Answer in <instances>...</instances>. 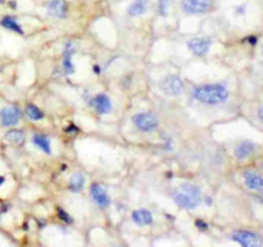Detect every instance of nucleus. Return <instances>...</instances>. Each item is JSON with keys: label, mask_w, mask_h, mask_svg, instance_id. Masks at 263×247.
Wrapping results in <instances>:
<instances>
[{"label": "nucleus", "mask_w": 263, "mask_h": 247, "mask_svg": "<svg viewBox=\"0 0 263 247\" xmlns=\"http://www.w3.org/2000/svg\"><path fill=\"white\" fill-rule=\"evenodd\" d=\"M172 200L180 208L194 210L202 203L203 195L199 187L192 183H182L172 193Z\"/></svg>", "instance_id": "f257e3e1"}, {"label": "nucleus", "mask_w": 263, "mask_h": 247, "mask_svg": "<svg viewBox=\"0 0 263 247\" xmlns=\"http://www.w3.org/2000/svg\"><path fill=\"white\" fill-rule=\"evenodd\" d=\"M193 95L195 99L204 104L218 105L229 99L230 92L223 84H205L195 87Z\"/></svg>", "instance_id": "f03ea898"}, {"label": "nucleus", "mask_w": 263, "mask_h": 247, "mask_svg": "<svg viewBox=\"0 0 263 247\" xmlns=\"http://www.w3.org/2000/svg\"><path fill=\"white\" fill-rule=\"evenodd\" d=\"M159 89H161V92L164 95H168V97H180L185 92L184 80L180 76H177V75H168V76H166L161 81Z\"/></svg>", "instance_id": "7ed1b4c3"}, {"label": "nucleus", "mask_w": 263, "mask_h": 247, "mask_svg": "<svg viewBox=\"0 0 263 247\" xmlns=\"http://www.w3.org/2000/svg\"><path fill=\"white\" fill-rule=\"evenodd\" d=\"M133 122L139 130L144 131V133H152V131L157 130L159 126L158 117L152 112L136 113L133 117Z\"/></svg>", "instance_id": "20e7f679"}, {"label": "nucleus", "mask_w": 263, "mask_h": 247, "mask_svg": "<svg viewBox=\"0 0 263 247\" xmlns=\"http://www.w3.org/2000/svg\"><path fill=\"white\" fill-rule=\"evenodd\" d=\"M231 239L246 247H257L262 244V238L259 234L251 231H236L231 234Z\"/></svg>", "instance_id": "39448f33"}, {"label": "nucleus", "mask_w": 263, "mask_h": 247, "mask_svg": "<svg viewBox=\"0 0 263 247\" xmlns=\"http://www.w3.org/2000/svg\"><path fill=\"white\" fill-rule=\"evenodd\" d=\"M181 7L186 14H203L212 7V0H182Z\"/></svg>", "instance_id": "423d86ee"}, {"label": "nucleus", "mask_w": 263, "mask_h": 247, "mask_svg": "<svg viewBox=\"0 0 263 247\" xmlns=\"http://www.w3.org/2000/svg\"><path fill=\"white\" fill-rule=\"evenodd\" d=\"M22 118V111L17 105H5L0 111V120H2L3 126H15Z\"/></svg>", "instance_id": "0eeeda50"}, {"label": "nucleus", "mask_w": 263, "mask_h": 247, "mask_svg": "<svg viewBox=\"0 0 263 247\" xmlns=\"http://www.w3.org/2000/svg\"><path fill=\"white\" fill-rule=\"evenodd\" d=\"M211 46H212V40L207 38H195L187 41V48L193 54L198 57H203L208 54Z\"/></svg>", "instance_id": "6e6552de"}, {"label": "nucleus", "mask_w": 263, "mask_h": 247, "mask_svg": "<svg viewBox=\"0 0 263 247\" xmlns=\"http://www.w3.org/2000/svg\"><path fill=\"white\" fill-rule=\"evenodd\" d=\"M244 183L248 189L263 195V177L259 172L254 171V170L244 171Z\"/></svg>", "instance_id": "1a4fd4ad"}, {"label": "nucleus", "mask_w": 263, "mask_h": 247, "mask_svg": "<svg viewBox=\"0 0 263 247\" xmlns=\"http://www.w3.org/2000/svg\"><path fill=\"white\" fill-rule=\"evenodd\" d=\"M91 107H94V110L97 111L100 115H107L112 111V102H110V98L108 97L104 93H100V94L95 95L94 98L90 102Z\"/></svg>", "instance_id": "9d476101"}, {"label": "nucleus", "mask_w": 263, "mask_h": 247, "mask_svg": "<svg viewBox=\"0 0 263 247\" xmlns=\"http://www.w3.org/2000/svg\"><path fill=\"white\" fill-rule=\"evenodd\" d=\"M90 195H91V198L99 207L107 208L110 205L109 196H108L107 190L102 185L92 184L91 188H90Z\"/></svg>", "instance_id": "9b49d317"}, {"label": "nucleus", "mask_w": 263, "mask_h": 247, "mask_svg": "<svg viewBox=\"0 0 263 247\" xmlns=\"http://www.w3.org/2000/svg\"><path fill=\"white\" fill-rule=\"evenodd\" d=\"M76 53V46L72 41H68L64 46V51H63V71L66 75H72L74 72V67L73 63H72V57L73 54Z\"/></svg>", "instance_id": "f8f14e48"}, {"label": "nucleus", "mask_w": 263, "mask_h": 247, "mask_svg": "<svg viewBox=\"0 0 263 247\" xmlns=\"http://www.w3.org/2000/svg\"><path fill=\"white\" fill-rule=\"evenodd\" d=\"M254 152H256V144L251 140H243L235 147V157L240 161L249 158Z\"/></svg>", "instance_id": "ddd939ff"}, {"label": "nucleus", "mask_w": 263, "mask_h": 247, "mask_svg": "<svg viewBox=\"0 0 263 247\" xmlns=\"http://www.w3.org/2000/svg\"><path fill=\"white\" fill-rule=\"evenodd\" d=\"M66 0H51L48 4V13L55 18H64L68 12Z\"/></svg>", "instance_id": "4468645a"}, {"label": "nucleus", "mask_w": 263, "mask_h": 247, "mask_svg": "<svg viewBox=\"0 0 263 247\" xmlns=\"http://www.w3.org/2000/svg\"><path fill=\"white\" fill-rule=\"evenodd\" d=\"M133 220L134 223L140 226L151 225L153 224V214L146 208H139L133 213Z\"/></svg>", "instance_id": "2eb2a0df"}, {"label": "nucleus", "mask_w": 263, "mask_h": 247, "mask_svg": "<svg viewBox=\"0 0 263 247\" xmlns=\"http://www.w3.org/2000/svg\"><path fill=\"white\" fill-rule=\"evenodd\" d=\"M5 140L9 142L13 146H22L26 140V134L20 129H10L5 134Z\"/></svg>", "instance_id": "dca6fc26"}, {"label": "nucleus", "mask_w": 263, "mask_h": 247, "mask_svg": "<svg viewBox=\"0 0 263 247\" xmlns=\"http://www.w3.org/2000/svg\"><path fill=\"white\" fill-rule=\"evenodd\" d=\"M0 25H2L4 28H7V30L13 31V32H15V33H20V35H23V33H25L22 26L18 23L17 18L12 17V15H7V17L2 18V21H0Z\"/></svg>", "instance_id": "f3484780"}, {"label": "nucleus", "mask_w": 263, "mask_h": 247, "mask_svg": "<svg viewBox=\"0 0 263 247\" xmlns=\"http://www.w3.org/2000/svg\"><path fill=\"white\" fill-rule=\"evenodd\" d=\"M146 9H148V0H134L127 8V12L130 15L138 17L145 14Z\"/></svg>", "instance_id": "a211bd4d"}, {"label": "nucleus", "mask_w": 263, "mask_h": 247, "mask_svg": "<svg viewBox=\"0 0 263 247\" xmlns=\"http://www.w3.org/2000/svg\"><path fill=\"white\" fill-rule=\"evenodd\" d=\"M85 187V177L81 172H76L69 179V190L73 193H80L82 192Z\"/></svg>", "instance_id": "6ab92c4d"}, {"label": "nucleus", "mask_w": 263, "mask_h": 247, "mask_svg": "<svg viewBox=\"0 0 263 247\" xmlns=\"http://www.w3.org/2000/svg\"><path fill=\"white\" fill-rule=\"evenodd\" d=\"M33 144H35L37 148H40L41 151L45 152L46 154H51V146H50V140H49L46 136L40 135V134H36L33 135L32 138Z\"/></svg>", "instance_id": "aec40b11"}, {"label": "nucleus", "mask_w": 263, "mask_h": 247, "mask_svg": "<svg viewBox=\"0 0 263 247\" xmlns=\"http://www.w3.org/2000/svg\"><path fill=\"white\" fill-rule=\"evenodd\" d=\"M26 115L32 121H40L44 118V112L35 104H28L26 107Z\"/></svg>", "instance_id": "412c9836"}, {"label": "nucleus", "mask_w": 263, "mask_h": 247, "mask_svg": "<svg viewBox=\"0 0 263 247\" xmlns=\"http://www.w3.org/2000/svg\"><path fill=\"white\" fill-rule=\"evenodd\" d=\"M171 0H159L158 4V10L161 15H167L170 12V8H171Z\"/></svg>", "instance_id": "4be33fe9"}, {"label": "nucleus", "mask_w": 263, "mask_h": 247, "mask_svg": "<svg viewBox=\"0 0 263 247\" xmlns=\"http://www.w3.org/2000/svg\"><path fill=\"white\" fill-rule=\"evenodd\" d=\"M58 216H59V219H62V220L64 221V223H67V224L73 223V219H72L71 215H69L68 213H66L63 208H58Z\"/></svg>", "instance_id": "5701e85b"}, {"label": "nucleus", "mask_w": 263, "mask_h": 247, "mask_svg": "<svg viewBox=\"0 0 263 247\" xmlns=\"http://www.w3.org/2000/svg\"><path fill=\"white\" fill-rule=\"evenodd\" d=\"M195 226H197V229H199L200 232H205L210 228L207 221H204L203 219H197V220H195Z\"/></svg>", "instance_id": "b1692460"}, {"label": "nucleus", "mask_w": 263, "mask_h": 247, "mask_svg": "<svg viewBox=\"0 0 263 247\" xmlns=\"http://www.w3.org/2000/svg\"><path fill=\"white\" fill-rule=\"evenodd\" d=\"M67 131H68V133H72L74 135V134H77L79 129H77L76 126L73 125V123H69V126H68V128H67Z\"/></svg>", "instance_id": "393cba45"}, {"label": "nucleus", "mask_w": 263, "mask_h": 247, "mask_svg": "<svg viewBox=\"0 0 263 247\" xmlns=\"http://www.w3.org/2000/svg\"><path fill=\"white\" fill-rule=\"evenodd\" d=\"M203 201H204L205 205H207V206H212V203H213V200L210 197V196H207V197H205Z\"/></svg>", "instance_id": "a878e982"}, {"label": "nucleus", "mask_w": 263, "mask_h": 247, "mask_svg": "<svg viewBox=\"0 0 263 247\" xmlns=\"http://www.w3.org/2000/svg\"><path fill=\"white\" fill-rule=\"evenodd\" d=\"M94 72L97 75H99V74H102V68H100L99 66H94Z\"/></svg>", "instance_id": "bb28decb"}, {"label": "nucleus", "mask_w": 263, "mask_h": 247, "mask_svg": "<svg viewBox=\"0 0 263 247\" xmlns=\"http://www.w3.org/2000/svg\"><path fill=\"white\" fill-rule=\"evenodd\" d=\"M258 117H259V120H261L263 122V107L258 111Z\"/></svg>", "instance_id": "cd10ccee"}, {"label": "nucleus", "mask_w": 263, "mask_h": 247, "mask_svg": "<svg viewBox=\"0 0 263 247\" xmlns=\"http://www.w3.org/2000/svg\"><path fill=\"white\" fill-rule=\"evenodd\" d=\"M5 183V178L4 177H2V175H0V187H2L3 184H4Z\"/></svg>", "instance_id": "c85d7f7f"}, {"label": "nucleus", "mask_w": 263, "mask_h": 247, "mask_svg": "<svg viewBox=\"0 0 263 247\" xmlns=\"http://www.w3.org/2000/svg\"><path fill=\"white\" fill-rule=\"evenodd\" d=\"M10 7H13V8L17 7V4H15V2H10Z\"/></svg>", "instance_id": "c756f323"}, {"label": "nucleus", "mask_w": 263, "mask_h": 247, "mask_svg": "<svg viewBox=\"0 0 263 247\" xmlns=\"http://www.w3.org/2000/svg\"><path fill=\"white\" fill-rule=\"evenodd\" d=\"M259 166H261V170L263 171V160L261 161V164H259Z\"/></svg>", "instance_id": "7c9ffc66"}, {"label": "nucleus", "mask_w": 263, "mask_h": 247, "mask_svg": "<svg viewBox=\"0 0 263 247\" xmlns=\"http://www.w3.org/2000/svg\"><path fill=\"white\" fill-rule=\"evenodd\" d=\"M3 3H4V0H0V4H3Z\"/></svg>", "instance_id": "2f4dec72"}, {"label": "nucleus", "mask_w": 263, "mask_h": 247, "mask_svg": "<svg viewBox=\"0 0 263 247\" xmlns=\"http://www.w3.org/2000/svg\"><path fill=\"white\" fill-rule=\"evenodd\" d=\"M3 71V67L2 66H0V72H2Z\"/></svg>", "instance_id": "473e14b6"}, {"label": "nucleus", "mask_w": 263, "mask_h": 247, "mask_svg": "<svg viewBox=\"0 0 263 247\" xmlns=\"http://www.w3.org/2000/svg\"><path fill=\"white\" fill-rule=\"evenodd\" d=\"M262 54H263V49H262Z\"/></svg>", "instance_id": "72a5a7b5"}]
</instances>
